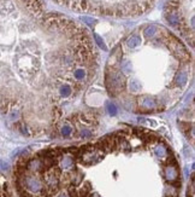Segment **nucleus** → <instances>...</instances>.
Segmentation results:
<instances>
[{
    "instance_id": "nucleus-1",
    "label": "nucleus",
    "mask_w": 195,
    "mask_h": 197,
    "mask_svg": "<svg viewBox=\"0 0 195 197\" xmlns=\"http://www.w3.org/2000/svg\"><path fill=\"white\" fill-rule=\"evenodd\" d=\"M106 86H107L111 94H117L118 92L124 90L125 77L123 76L120 73H117V71L110 73L107 75V79H106Z\"/></svg>"
},
{
    "instance_id": "nucleus-2",
    "label": "nucleus",
    "mask_w": 195,
    "mask_h": 197,
    "mask_svg": "<svg viewBox=\"0 0 195 197\" xmlns=\"http://www.w3.org/2000/svg\"><path fill=\"white\" fill-rule=\"evenodd\" d=\"M166 44H168V47H169L170 51L172 52L179 60L188 62V60H190V54L188 53L187 49L184 47V45L182 43H179L176 38H173V36L170 35L169 38H168V40H166Z\"/></svg>"
},
{
    "instance_id": "nucleus-3",
    "label": "nucleus",
    "mask_w": 195,
    "mask_h": 197,
    "mask_svg": "<svg viewBox=\"0 0 195 197\" xmlns=\"http://www.w3.org/2000/svg\"><path fill=\"white\" fill-rule=\"evenodd\" d=\"M23 185H24V188L28 191L34 192V194H37V192H40L42 190V183H41V180L39 179V178H36L35 175H32V174L26 175L23 178Z\"/></svg>"
},
{
    "instance_id": "nucleus-4",
    "label": "nucleus",
    "mask_w": 195,
    "mask_h": 197,
    "mask_svg": "<svg viewBox=\"0 0 195 197\" xmlns=\"http://www.w3.org/2000/svg\"><path fill=\"white\" fill-rule=\"evenodd\" d=\"M164 177L170 184H175L179 178V172L175 164H168L164 168Z\"/></svg>"
},
{
    "instance_id": "nucleus-5",
    "label": "nucleus",
    "mask_w": 195,
    "mask_h": 197,
    "mask_svg": "<svg viewBox=\"0 0 195 197\" xmlns=\"http://www.w3.org/2000/svg\"><path fill=\"white\" fill-rule=\"evenodd\" d=\"M23 1L26 3L28 9L30 10L34 15H36V16L41 15V12H42V6H41V3H40L39 0H23Z\"/></svg>"
},
{
    "instance_id": "nucleus-6",
    "label": "nucleus",
    "mask_w": 195,
    "mask_h": 197,
    "mask_svg": "<svg viewBox=\"0 0 195 197\" xmlns=\"http://www.w3.org/2000/svg\"><path fill=\"white\" fill-rule=\"evenodd\" d=\"M140 108H142L144 110H151L155 106V101L152 97H148V96H144L141 99H140Z\"/></svg>"
},
{
    "instance_id": "nucleus-7",
    "label": "nucleus",
    "mask_w": 195,
    "mask_h": 197,
    "mask_svg": "<svg viewBox=\"0 0 195 197\" xmlns=\"http://www.w3.org/2000/svg\"><path fill=\"white\" fill-rule=\"evenodd\" d=\"M58 174L54 173V172H50L46 174V184L50 189H57L58 186Z\"/></svg>"
},
{
    "instance_id": "nucleus-8",
    "label": "nucleus",
    "mask_w": 195,
    "mask_h": 197,
    "mask_svg": "<svg viewBox=\"0 0 195 197\" xmlns=\"http://www.w3.org/2000/svg\"><path fill=\"white\" fill-rule=\"evenodd\" d=\"M13 10H15V6L10 0H0V13L7 15Z\"/></svg>"
},
{
    "instance_id": "nucleus-9",
    "label": "nucleus",
    "mask_w": 195,
    "mask_h": 197,
    "mask_svg": "<svg viewBox=\"0 0 195 197\" xmlns=\"http://www.w3.org/2000/svg\"><path fill=\"white\" fill-rule=\"evenodd\" d=\"M60 168L61 169H70V168H72V166H74V157L72 156H70V155H64L63 157H61V160H60Z\"/></svg>"
},
{
    "instance_id": "nucleus-10",
    "label": "nucleus",
    "mask_w": 195,
    "mask_h": 197,
    "mask_svg": "<svg viewBox=\"0 0 195 197\" xmlns=\"http://www.w3.org/2000/svg\"><path fill=\"white\" fill-rule=\"evenodd\" d=\"M166 19H168V22L171 26L177 27L179 24V16H178V13H176L172 10L170 12H166Z\"/></svg>"
},
{
    "instance_id": "nucleus-11",
    "label": "nucleus",
    "mask_w": 195,
    "mask_h": 197,
    "mask_svg": "<svg viewBox=\"0 0 195 197\" xmlns=\"http://www.w3.org/2000/svg\"><path fill=\"white\" fill-rule=\"evenodd\" d=\"M42 168H43L42 161H40V160H33V161H30V162L28 163V169L32 172L41 171Z\"/></svg>"
},
{
    "instance_id": "nucleus-12",
    "label": "nucleus",
    "mask_w": 195,
    "mask_h": 197,
    "mask_svg": "<svg viewBox=\"0 0 195 197\" xmlns=\"http://www.w3.org/2000/svg\"><path fill=\"white\" fill-rule=\"evenodd\" d=\"M127 45L130 49H135L139 45H141V38L139 35H133L127 40Z\"/></svg>"
},
{
    "instance_id": "nucleus-13",
    "label": "nucleus",
    "mask_w": 195,
    "mask_h": 197,
    "mask_svg": "<svg viewBox=\"0 0 195 197\" xmlns=\"http://www.w3.org/2000/svg\"><path fill=\"white\" fill-rule=\"evenodd\" d=\"M187 80H188V75L186 71H179L175 79V82L177 86H184L187 84Z\"/></svg>"
},
{
    "instance_id": "nucleus-14",
    "label": "nucleus",
    "mask_w": 195,
    "mask_h": 197,
    "mask_svg": "<svg viewBox=\"0 0 195 197\" xmlns=\"http://www.w3.org/2000/svg\"><path fill=\"white\" fill-rule=\"evenodd\" d=\"M154 154L157 155L159 158H164L165 156H168V150L163 144H158L154 148Z\"/></svg>"
},
{
    "instance_id": "nucleus-15",
    "label": "nucleus",
    "mask_w": 195,
    "mask_h": 197,
    "mask_svg": "<svg viewBox=\"0 0 195 197\" xmlns=\"http://www.w3.org/2000/svg\"><path fill=\"white\" fill-rule=\"evenodd\" d=\"M129 88H130V91L131 92H140L141 91V84L137 81V80H131L130 81V84H129Z\"/></svg>"
},
{
    "instance_id": "nucleus-16",
    "label": "nucleus",
    "mask_w": 195,
    "mask_h": 197,
    "mask_svg": "<svg viewBox=\"0 0 195 197\" xmlns=\"http://www.w3.org/2000/svg\"><path fill=\"white\" fill-rule=\"evenodd\" d=\"M61 136L63 137H69V136H71V133H72V127L69 125V123H66V125H64L63 127H61Z\"/></svg>"
},
{
    "instance_id": "nucleus-17",
    "label": "nucleus",
    "mask_w": 195,
    "mask_h": 197,
    "mask_svg": "<svg viewBox=\"0 0 195 197\" xmlns=\"http://www.w3.org/2000/svg\"><path fill=\"white\" fill-rule=\"evenodd\" d=\"M155 33H157V27L155 26H149L144 29V35L147 38H152L155 35Z\"/></svg>"
},
{
    "instance_id": "nucleus-18",
    "label": "nucleus",
    "mask_w": 195,
    "mask_h": 197,
    "mask_svg": "<svg viewBox=\"0 0 195 197\" xmlns=\"http://www.w3.org/2000/svg\"><path fill=\"white\" fill-rule=\"evenodd\" d=\"M106 110H107V112H109L110 115H112V116L117 115V106H116L113 103H107V105H106Z\"/></svg>"
},
{
    "instance_id": "nucleus-19",
    "label": "nucleus",
    "mask_w": 195,
    "mask_h": 197,
    "mask_svg": "<svg viewBox=\"0 0 195 197\" xmlns=\"http://www.w3.org/2000/svg\"><path fill=\"white\" fill-rule=\"evenodd\" d=\"M60 94L63 97H69L71 94V87L69 85H64L61 88H60Z\"/></svg>"
},
{
    "instance_id": "nucleus-20",
    "label": "nucleus",
    "mask_w": 195,
    "mask_h": 197,
    "mask_svg": "<svg viewBox=\"0 0 195 197\" xmlns=\"http://www.w3.org/2000/svg\"><path fill=\"white\" fill-rule=\"evenodd\" d=\"M94 38H95V41H96V44L101 47L102 50H105V51H106V50H107V47H106V45H105V43H104V40H102L101 38H100L98 34H94Z\"/></svg>"
},
{
    "instance_id": "nucleus-21",
    "label": "nucleus",
    "mask_w": 195,
    "mask_h": 197,
    "mask_svg": "<svg viewBox=\"0 0 195 197\" xmlns=\"http://www.w3.org/2000/svg\"><path fill=\"white\" fill-rule=\"evenodd\" d=\"M10 169V164L5 160H0V171L7 172Z\"/></svg>"
},
{
    "instance_id": "nucleus-22",
    "label": "nucleus",
    "mask_w": 195,
    "mask_h": 197,
    "mask_svg": "<svg viewBox=\"0 0 195 197\" xmlns=\"http://www.w3.org/2000/svg\"><path fill=\"white\" fill-rule=\"evenodd\" d=\"M92 131L90 129H82L81 131V133H80V136H81V138H85V139H87V138H90L92 137Z\"/></svg>"
},
{
    "instance_id": "nucleus-23",
    "label": "nucleus",
    "mask_w": 195,
    "mask_h": 197,
    "mask_svg": "<svg viewBox=\"0 0 195 197\" xmlns=\"http://www.w3.org/2000/svg\"><path fill=\"white\" fill-rule=\"evenodd\" d=\"M85 73L83 69H77L76 71H75V77H76L77 80H82L83 77H85Z\"/></svg>"
},
{
    "instance_id": "nucleus-24",
    "label": "nucleus",
    "mask_w": 195,
    "mask_h": 197,
    "mask_svg": "<svg viewBox=\"0 0 195 197\" xmlns=\"http://www.w3.org/2000/svg\"><path fill=\"white\" fill-rule=\"evenodd\" d=\"M83 21H85V22H87L88 24H93V23H94V19H92V18H88V17H85V18H83Z\"/></svg>"
},
{
    "instance_id": "nucleus-25",
    "label": "nucleus",
    "mask_w": 195,
    "mask_h": 197,
    "mask_svg": "<svg viewBox=\"0 0 195 197\" xmlns=\"http://www.w3.org/2000/svg\"><path fill=\"white\" fill-rule=\"evenodd\" d=\"M57 197H69V196L66 195V194H59V195H58Z\"/></svg>"
}]
</instances>
